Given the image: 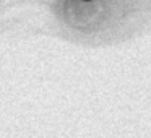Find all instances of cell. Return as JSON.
I'll list each match as a JSON object with an SVG mask.
<instances>
[{
	"mask_svg": "<svg viewBox=\"0 0 151 138\" xmlns=\"http://www.w3.org/2000/svg\"><path fill=\"white\" fill-rule=\"evenodd\" d=\"M86 2H88V0H86Z\"/></svg>",
	"mask_w": 151,
	"mask_h": 138,
	"instance_id": "cell-1",
	"label": "cell"
}]
</instances>
